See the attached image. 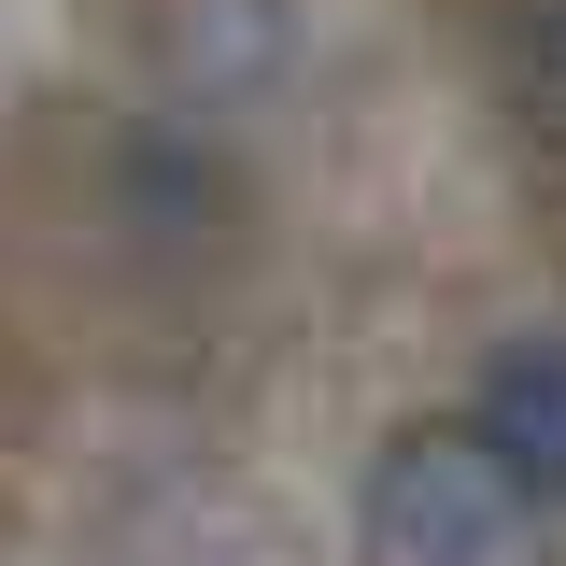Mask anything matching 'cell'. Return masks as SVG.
<instances>
[{"mask_svg":"<svg viewBox=\"0 0 566 566\" xmlns=\"http://www.w3.org/2000/svg\"><path fill=\"white\" fill-rule=\"evenodd\" d=\"M510 99H524V128L566 142V0H538V14L510 29Z\"/></svg>","mask_w":566,"mask_h":566,"instance_id":"cell-3","label":"cell"},{"mask_svg":"<svg viewBox=\"0 0 566 566\" xmlns=\"http://www.w3.org/2000/svg\"><path fill=\"white\" fill-rule=\"evenodd\" d=\"M495 439V468L553 510L566 495V326H524V340H495V368H482V411H468Z\"/></svg>","mask_w":566,"mask_h":566,"instance_id":"cell-2","label":"cell"},{"mask_svg":"<svg viewBox=\"0 0 566 566\" xmlns=\"http://www.w3.org/2000/svg\"><path fill=\"white\" fill-rule=\"evenodd\" d=\"M354 524L368 566H538V495L495 468L482 424H397Z\"/></svg>","mask_w":566,"mask_h":566,"instance_id":"cell-1","label":"cell"}]
</instances>
